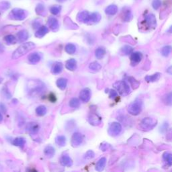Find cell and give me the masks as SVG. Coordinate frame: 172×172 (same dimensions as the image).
I'll return each mask as SVG.
<instances>
[{
  "label": "cell",
  "instance_id": "f907efd6",
  "mask_svg": "<svg viewBox=\"0 0 172 172\" xmlns=\"http://www.w3.org/2000/svg\"><path fill=\"white\" fill-rule=\"evenodd\" d=\"M49 100H50L51 102H56V100L55 96L54 95L53 93H51L50 95H49Z\"/></svg>",
  "mask_w": 172,
  "mask_h": 172
},
{
  "label": "cell",
  "instance_id": "e0dca14e",
  "mask_svg": "<svg viewBox=\"0 0 172 172\" xmlns=\"http://www.w3.org/2000/svg\"><path fill=\"white\" fill-rule=\"evenodd\" d=\"M28 61L31 64H36L41 60V55L39 53H32L28 56Z\"/></svg>",
  "mask_w": 172,
  "mask_h": 172
},
{
  "label": "cell",
  "instance_id": "30bf717a",
  "mask_svg": "<svg viewBox=\"0 0 172 172\" xmlns=\"http://www.w3.org/2000/svg\"><path fill=\"white\" fill-rule=\"evenodd\" d=\"M145 22L149 28L155 29L157 26V20L156 17L153 14H149L145 16Z\"/></svg>",
  "mask_w": 172,
  "mask_h": 172
},
{
  "label": "cell",
  "instance_id": "277c9868",
  "mask_svg": "<svg viewBox=\"0 0 172 172\" xmlns=\"http://www.w3.org/2000/svg\"><path fill=\"white\" fill-rule=\"evenodd\" d=\"M157 124V121L154 118L146 117L141 121L140 126L143 131H149L153 129L156 126Z\"/></svg>",
  "mask_w": 172,
  "mask_h": 172
},
{
  "label": "cell",
  "instance_id": "bcb514c9",
  "mask_svg": "<svg viewBox=\"0 0 172 172\" xmlns=\"http://www.w3.org/2000/svg\"><path fill=\"white\" fill-rule=\"evenodd\" d=\"M10 6V4L9 2H0V9H3V10H6V9H8Z\"/></svg>",
  "mask_w": 172,
  "mask_h": 172
},
{
  "label": "cell",
  "instance_id": "1f68e13d",
  "mask_svg": "<svg viewBox=\"0 0 172 172\" xmlns=\"http://www.w3.org/2000/svg\"><path fill=\"white\" fill-rule=\"evenodd\" d=\"M106 54V50L103 47H98V49H96L95 51V55L96 57L98 59H102L104 56Z\"/></svg>",
  "mask_w": 172,
  "mask_h": 172
},
{
  "label": "cell",
  "instance_id": "83f0119b",
  "mask_svg": "<svg viewBox=\"0 0 172 172\" xmlns=\"http://www.w3.org/2000/svg\"><path fill=\"white\" fill-rule=\"evenodd\" d=\"M56 86H57L60 89H61V90H64V89H65L66 88H67V79L63 78V77H61V78L56 80Z\"/></svg>",
  "mask_w": 172,
  "mask_h": 172
},
{
  "label": "cell",
  "instance_id": "d6986e66",
  "mask_svg": "<svg viewBox=\"0 0 172 172\" xmlns=\"http://www.w3.org/2000/svg\"><path fill=\"white\" fill-rule=\"evenodd\" d=\"M29 38V33L26 30H22L19 31L17 34L18 41L20 42H23L27 41Z\"/></svg>",
  "mask_w": 172,
  "mask_h": 172
},
{
  "label": "cell",
  "instance_id": "52a82bcc",
  "mask_svg": "<svg viewBox=\"0 0 172 172\" xmlns=\"http://www.w3.org/2000/svg\"><path fill=\"white\" fill-rule=\"evenodd\" d=\"M122 130V127L119 122H114L110 124V125L108 127V133L110 136H117L119 135Z\"/></svg>",
  "mask_w": 172,
  "mask_h": 172
},
{
  "label": "cell",
  "instance_id": "9f6ffc18",
  "mask_svg": "<svg viewBox=\"0 0 172 172\" xmlns=\"http://www.w3.org/2000/svg\"><path fill=\"white\" fill-rule=\"evenodd\" d=\"M3 119H4L3 116H2V114H1V113H0V123H1V122L3 121Z\"/></svg>",
  "mask_w": 172,
  "mask_h": 172
},
{
  "label": "cell",
  "instance_id": "9c48e42d",
  "mask_svg": "<svg viewBox=\"0 0 172 172\" xmlns=\"http://www.w3.org/2000/svg\"><path fill=\"white\" fill-rule=\"evenodd\" d=\"M88 121L90 124L93 126L100 125L102 122V118H101L97 113L95 112H91L89 113L88 116Z\"/></svg>",
  "mask_w": 172,
  "mask_h": 172
},
{
  "label": "cell",
  "instance_id": "816d5d0a",
  "mask_svg": "<svg viewBox=\"0 0 172 172\" xmlns=\"http://www.w3.org/2000/svg\"><path fill=\"white\" fill-rule=\"evenodd\" d=\"M168 123H164L162 126H161V131H162V133H163L164 131H166V129L168 128Z\"/></svg>",
  "mask_w": 172,
  "mask_h": 172
},
{
  "label": "cell",
  "instance_id": "4316f807",
  "mask_svg": "<svg viewBox=\"0 0 172 172\" xmlns=\"http://www.w3.org/2000/svg\"><path fill=\"white\" fill-rule=\"evenodd\" d=\"M161 74L160 73L157 72L155 73L153 75H147V76L145 77V80L146 81L148 82V83H150V82H155L161 78Z\"/></svg>",
  "mask_w": 172,
  "mask_h": 172
},
{
  "label": "cell",
  "instance_id": "cb8c5ba5",
  "mask_svg": "<svg viewBox=\"0 0 172 172\" xmlns=\"http://www.w3.org/2000/svg\"><path fill=\"white\" fill-rule=\"evenodd\" d=\"M118 10V7L114 4H112L108 6L105 9V13L108 16H114L115 14H117Z\"/></svg>",
  "mask_w": 172,
  "mask_h": 172
},
{
  "label": "cell",
  "instance_id": "4dcf8cb0",
  "mask_svg": "<svg viewBox=\"0 0 172 172\" xmlns=\"http://www.w3.org/2000/svg\"><path fill=\"white\" fill-rule=\"evenodd\" d=\"M47 108L44 105H41L36 108V114L39 116H43L46 114Z\"/></svg>",
  "mask_w": 172,
  "mask_h": 172
},
{
  "label": "cell",
  "instance_id": "484cf974",
  "mask_svg": "<svg viewBox=\"0 0 172 172\" xmlns=\"http://www.w3.org/2000/svg\"><path fill=\"white\" fill-rule=\"evenodd\" d=\"M122 11H123V13H122V15H123V16H122V20L124 22H130L133 18V14H132L131 9H124Z\"/></svg>",
  "mask_w": 172,
  "mask_h": 172
},
{
  "label": "cell",
  "instance_id": "11a10c76",
  "mask_svg": "<svg viewBox=\"0 0 172 172\" xmlns=\"http://www.w3.org/2000/svg\"><path fill=\"white\" fill-rule=\"evenodd\" d=\"M4 49L3 46H2L1 44H0V53H1L2 52H4Z\"/></svg>",
  "mask_w": 172,
  "mask_h": 172
},
{
  "label": "cell",
  "instance_id": "ab89813d",
  "mask_svg": "<svg viewBox=\"0 0 172 172\" xmlns=\"http://www.w3.org/2000/svg\"><path fill=\"white\" fill-rule=\"evenodd\" d=\"M128 80L129 83L131 84L132 88H133L134 89H135L138 88V86H139V85H140L139 81H138L137 80L135 79V78H134V77H129Z\"/></svg>",
  "mask_w": 172,
  "mask_h": 172
},
{
  "label": "cell",
  "instance_id": "5bb4252c",
  "mask_svg": "<svg viewBox=\"0 0 172 172\" xmlns=\"http://www.w3.org/2000/svg\"><path fill=\"white\" fill-rule=\"evenodd\" d=\"M89 13L88 11H82L79 12L77 16V20L79 22L88 24Z\"/></svg>",
  "mask_w": 172,
  "mask_h": 172
},
{
  "label": "cell",
  "instance_id": "74e56055",
  "mask_svg": "<svg viewBox=\"0 0 172 172\" xmlns=\"http://www.w3.org/2000/svg\"><path fill=\"white\" fill-rule=\"evenodd\" d=\"M171 51V46L170 45H167L163 46L161 49V55L165 57H167L169 55Z\"/></svg>",
  "mask_w": 172,
  "mask_h": 172
},
{
  "label": "cell",
  "instance_id": "6da1fadb",
  "mask_svg": "<svg viewBox=\"0 0 172 172\" xmlns=\"http://www.w3.org/2000/svg\"><path fill=\"white\" fill-rule=\"evenodd\" d=\"M35 44L32 42H28L22 44L12 54L13 59H17L21 57V56L26 55L28 52L35 48Z\"/></svg>",
  "mask_w": 172,
  "mask_h": 172
},
{
  "label": "cell",
  "instance_id": "8992f818",
  "mask_svg": "<svg viewBox=\"0 0 172 172\" xmlns=\"http://www.w3.org/2000/svg\"><path fill=\"white\" fill-rule=\"evenodd\" d=\"M27 11L24 10V9L20 8H15L11 11L10 14H9V18L11 20L22 21L27 17Z\"/></svg>",
  "mask_w": 172,
  "mask_h": 172
},
{
  "label": "cell",
  "instance_id": "7a4b0ae2",
  "mask_svg": "<svg viewBox=\"0 0 172 172\" xmlns=\"http://www.w3.org/2000/svg\"><path fill=\"white\" fill-rule=\"evenodd\" d=\"M27 86L30 93L32 94V95L41 93L42 91H44V89H45L44 84L39 80H30L28 82Z\"/></svg>",
  "mask_w": 172,
  "mask_h": 172
},
{
  "label": "cell",
  "instance_id": "6f0895ef",
  "mask_svg": "<svg viewBox=\"0 0 172 172\" xmlns=\"http://www.w3.org/2000/svg\"><path fill=\"white\" fill-rule=\"evenodd\" d=\"M67 1V0H56V1L59 2V3H63V2H65Z\"/></svg>",
  "mask_w": 172,
  "mask_h": 172
},
{
  "label": "cell",
  "instance_id": "4fadbf2b",
  "mask_svg": "<svg viewBox=\"0 0 172 172\" xmlns=\"http://www.w3.org/2000/svg\"><path fill=\"white\" fill-rule=\"evenodd\" d=\"M143 59V55L141 52H135L131 56V63L132 66H136Z\"/></svg>",
  "mask_w": 172,
  "mask_h": 172
},
{
  "label": "cell",
  "instance_id": "f546056e",
  "mask_svg": "<svg viewBox=\"0 0 172 172\" xmlns=\"http://www.w3.org/2000/svg\"><path fill=\"white\" fill-rule=\"evenodd\" d=\"M66 137L64 135H58L55 138V143L59 147H64L66 145Z\"/></svg>",
  "mask_w": 172,
  "mask_h": 172
},
{
  "label": "cell",
  "instance_id": "ac0fdd59",
  "mask_svg": "<svg viewBox=\"0 0 172 172\" xmlns=\"http://www.w3.org/2000/svg\"><path fill=\"white\" fill-rule=\"evenodd\" d=\"M106 162L107 159L106 157H103L102 158H100L96 165V170L98 172H102L105 168Z\"/></svg>",
  "mask_w": 172,
  "mask_h": 172
},
{
  "label": "cell",
  "instance_id": "d590c367",
  "mask_svg": "<svg viewBox=\"0 0 172 172\" xmlns=\"http://www.w3.org/2000/svg\"><path fill=\"white\" fill-rule=\"evenodd\" d=\"M69 106L72 108H77L80 106V100L78 98H73L69 102Z\"/></svg>",
  "mask_w": 172,
  "mask_h": 172
},
{
  "label": "cell",
  "instance_id": "ffe728a7",
  "mask_svg": "<svg viewBox=\"0 0 172 172\" xmlns=\"http://www.w3.org/2000/svg\"><path fill=\"white\" fill-rule=\"evenodd\" d=\"M49 32V28L45 26H42L40 28H38L37 31L35 32V36L36 38H41L44 37L45 35Z\"/></svg>",
  "mask_w": 172,
  "mask_h": 172
},
{
  "label": "cell",
  "instance_id": "680465c9",
  "mask_svg": "<svg viewBox=\"0 0 172 172\" xmlns=\"http://www.w3.org/2000/svg\"><path fill=\"white\" fill-rule=\"evenodd\" d=\"M2 81H3V79H2V78H0V84H1Z\"/></svg>",
  "mask_w": 172,
  "mask_h": 172
},
{
  "label": "cell",
  "instance_id": "7bdbcfd3",
  "mask_svg": "<svg viewBox=\"0 0 172 172\" xmlns=\"http://www.w3.org/2000/svg\"><path fill=\"white\" fill-rule=\"evenodd\" d=\"M163 102L166 103V105L168 106H171V102H172V95L171 93H169L168 94H166V96H164L163 98Z\"/></svg>",
  "mask_w": 172,
  "mask_h": 172
},
{
  "label": "cell",
  "instance_id": "f5cc1de1",
  "mask_svg": "<svg viewBox=\"0 0 172 172\" xmlns=\"http://www.w3.org/2000/svg\"><path fill=\"white\" fill-rule=\"evenodd\" d=\"M26 172H38V171L34 168H28L26 169Z\"/></svg>",
  "mask_w": 172,
  "mask_h": 172
},
{
  "label": "cell",
  "instance_id": "5b68a950",
  "mask_svg": "<svg viewBox=\"0 0 172 172\" xmlns=\"http://www.w3.org/2000/svg\"><path fill=\"white\" fill-rule=\"evenodd\" d=\"M113 87L116 89L119 94L122 96H126L131 92L129 85L124 81H118L113 84Z\"/></svg>",
  "mask_w": 172,
  "mask_h": 172
},
{
  "label": "cell",
  "instance_id": "8d00e7d4",
  "mask_svg": "<svg viewBox=\"0 0 172 172\" xmlns=\"http://www.w3.org/2000/svg\"><path fill=\"white\" fill-rule=\"evenodd\" d=\"M89 69L93 71H99L101 69H102V66L97 62H93L91 63L89 65Z\"/></svg>",
  "mask_w": 172,
  "mask_h": 172
},
{
  "label": "cell",
  "instance_id": "7402d4cb",
  "mask_svg": "<svg viewBox=\"0 0 172 172\" xmlns=\"http://www.w3.org/2000/svg\"><path fill=\"white\" fill-rule=\"evenodd\" d=\"M101 18V15L98 12H93L89 14V22L88 24H95L98 23L100 21Z\"/></svg>",
  "mask_w": 172,
  "mask_h": 172
},
{
  "label": "cell",
  "instance_id": "d4e9b609",
  "mask_svg": "<svg viewBox=\"0 0 172 172\" xmlns=\"http://www.w3.org/2000/svg\"><path fill=\"white\" fill-rule=\"evenodd\" d=\"M65 67L67 69L71 71H74L77 68V61H75L74 59H69L67 62H66Z\"/></svg>",
  "mask_w": 172,
  "mask_h": 172
},
{
  "label": "cell",
  "instance_id": "ee69618b",
  "mask_svg": "<svg viewBox=\"0 0 172 172\" xmlns=\"http://www.w3.org/2000/svg\"><path fill=\"white\" fill-rule=\"evenodd\" d=\"M94 156H95V153H94V152L93 151L89 150L88 151H87L86 153V154L84 155V159L86 160H89L93 158Z\"/></svg>",
  "mask_w": 172,
  "mask_h": 172
},
{
  "label": "cell",
  "instance_id": "c3c4849f",
  "mask_svg": "<svg viewBox=\"0 0 172 172\" xmlns=\"http://www.w3.org/2000/svg\"><path fill=\"white\" fill-rule=\"evenodd\" d=\"M109 96L111 99H114L118 96V92L115 90V89H110V93H109Z\"/></svg>",
  "mask_w": 172,
  "mask_h": 172
},
{
  "label": "cell",
  "instance_id": "f1b7e54d",
  "mask_svg": "<svg viewBox=\"0 0 172 172\" xmlns=\"http://www.w3.org/2000/svg\"><path fill=\"white\" fill-rule=\"evenodd\" d=\"M12 144L20 148H23L26 144V139L22 137H17L13 141Z\"/></svg>",
  "mask_w": 172,
  "mask_h": 172
},
{
  "label": "cell",
  "instance_id": "d6a6232c",
  "mask_svg": "<svg viewBox=\"0 0 172 172\" xmlns=\"http://www.w3.org/2000/svg\"><path fill=\"white\" fill-rule=\"evenodd\" d=\"M36 12L37 14L40 16H44L46 15V9L45 7L43 4H39L36 7Z\"/></svg>",
  "mask_w": 172,
  "mask_h": 172
},
{
  "label": "cell",
  "instance_id": "3957f363",
  "mask_svg": "<svg viewBox=\"0 0 172 172\" xmlns=\"http://www.w3.org/2000/svg\"><path fill=\"white\" fill-rule=\"evenodd\" d=\"M143 109V102L140 100H136L131 103L127 108L128 112L133 116H137L140 114Z\"/></svg>",
  "mask_w": 172,
  "mask_h": 172
},
{
  "label": "cell",
  "instance_id": "ba28073f",
  "mask_svg": "<svg viewBox=\"0 0 172 172\" xmlns=\"http://www.w3.org/2000/svg\"><path fill=\"white\" fill-rule=\"evenodd\" d=\"M83 141L84 136L82 135V134L76 132V133H74L71 136V145L74 147H77L82 144Z\"/></svg>",
  "mask_w": 172,
  "mask_h": 172
},
{
  "label": "cell",
  "instance_id": "f6af8a7d",
  "mask_svg": "<svg viewBox=\"0 0 172 172\" xmlns=\"http://www.w3.org/2000/svg\"><path fill=\"white\" fill-rule=\"evenodd\" d=\"M161 0H153L152 6L155 9H158L161 6Z\"/></svg>",
  "mask_w": 172,
  "mask_h": 172
},
{
  "label": "cell",
  "instance_id": "7dc6e473",
  "mask_svg": "<svg viewBox=\"0 0 172 172\" xmlns=\"http://www.w3.org/2000/svg\"><path fill=\"white\" fill-rule=\"evenodd\" d=\"M2 91H3V93L4 95L5 96V97H6V98H10L11 97V95L10 92H9L8 89L6 88V87H4V88H3V89H2Z\"/></svg>",
  "mask_w": 172,
  "mask_h": 172
},
{
  "label": "cell",
  "instance_id": "681fc988",
  "mask_svg": "<svg viewBox=\"0 0 172 172\" xmlns=\"http://www.w3.org/2000/svg\"><path fill=\"white\" fill-rule=\"evenodd\" d=\"M0 111L3 113H6L7 111V108L4 103H0Z\"/></svg>",
  "mask_w": 172,
  "mask_h": 172
},
{
  "label": "cell",
  "instance_id": "603a6c76",
  "mask_svg": "<svg viewBox=\"0 0 172 172\" xmlns=\"http://www.w3.org/2000/svg\"><path fill=\"white\" fill-rule=\"evenodd\" d=\"M44 153L48 158H52L55 154V148L51 145H47L44 149Z\"/></svg>",
  "mask_w": 172,
  "mask_h": 172
},
{
  "label": "cell",
  "instance_id": "2e32d148",
  "mask_svg": "<svg viewBox=\"0 0 172 172\" xmlns=\"http://www.w3.org/2000/svg\"><path fill=\"white\" fill-rule=\"evenodd\" d=\"M26 129L30 134L35 135V134L38 133V132L39 131L40 126L39 124L36 123V122H30V123L28 124Z\"/></svg>",
  "mask_w": 172,
  "mask_h": 172
},
{
  "label": "cell",
  "instance_id": "db71d44e",
  "mask_svg": "<svg viewBox=\"0 0 172 172\" xmlns=\"http://www.w3.org/2000/svg\"><path fill=\"white\" fill-rule=\"evenodd\" d=\"M167 72L169 73V74H170V75L171 74V73H172V72H171V66H170V67H168V69H167Z\"/></svg>",
  "mask_w": 172,
  "mask_h": 172
},
{
  "label": "cell",
  "instance_id": "836d02e7",
  "mask_svg": "<svg viewBox=\"0 0 172 172\" xmlns=\"http://www.w3.org/2000/svg\"><path fill=\"white\" fill-rule=\"evenodd\" d=\"M65 51L66 53L69 54V55H73L76 51V46L75 44L72 43H69L65 46Z\"/></svg>",
  "mask_w": 172,
  "mask_h": 172
},
{
  "label": "cell",
  "instance_id": "b9f144b4",
  "mask_svg": "<svg viewBox=\"0 0 172 172\" xmlns=\"http://www.w3.org/2000/svg\"><path fill=\"white\" fill-rule=\"evenodd\" d=\"M61 6H58V5L51 7L50 9L51 13L53 14V15H55V16L58 15V14L61 12Z\"/></svg>",
  "mask_w": 172,
  "mask_h": 172
},
{
  "label": "cell",
  "instance_id": "8fae6325",
  "mask_svg": "<svg viewBox=\"0 0 172 172\" xmlns=\"http://www.w3.org/2000/svg\"><path fill=\"white\" fill-rule=\"evenodd\" d=\"M91 97V90L89 88H84L80 91L79 98L83 102H88Z\"/></svg>",
  "mask_w": 172,
  "mask_h": 172
},
{
  "label": "cell",
  "instance_id": "7c38bea8",
  "mask_svg": "<svg viewBox=\"0 0 172 172\" xmlns=\"http://www.w3.org/2000/svg\"><path fill=\"white\" fill-rule=\"evenodd\" d=\"M47 24H48L49 28L54 32L58 31V30L59 29V23L58 20L53 17V16L49 18L48 21H47Z\"/></svg>",
  "mask_w": 172,
  "mask_h": 172
},
{
  "label": "cell",
  "instance_id": "44dd1931",
  "mask_svg": "<svg viewBox=\"0 0 172 172\" xmlns=\"http://www.w3.org/2000/svg\"><path fill=\"white\" fill-rule=\"evenodd\" d=\"M63 69V65L60 62H56L53 65L51 69V73L54 75H58L62 72Z\"/></svg>",
  "mask_w": 172,
  "mask_h": 172
},
{
  "label": "cell",
  "instance_id": "e575fe53",
  "mask_svg": "<svg viewBox=\"0 0 172 172\" xmlns=\"http://www.w3.org/2000/svg\"><path fill=\"white\" fill-rule=\"evenodd\" d=\"M4 41L6 42L7 44H14L16 43V42H17V39H16V38L14 36V35L9 34V35H6V36L4 37Z\"/></svg>",
  "mask_w": 172,
  "mask_h": 172
},
{
  "label": "cell",
  "instance_id": "60d3db41",
  "mask_svg": "<svg viewBox=\"0 0 172 172\" xmlns=\"http://www.w3.org/2000/svg\"><path fill=\"white\" fill-rule=\"evenodd\" d=\"M163 159L167 163H168L169 166H171L172 164V156L171 154L169 152H166L163 154Z\"/></svg>",
  "mask_w": 172,
  "mask_h": 172
},
{
  "label": "cell",
  "instance_id": "f35d334b",
  "mask_svg": "<svg viewBox=\"0 0 172 172\" xmlns=\"http://www.w3.org/2000/svg\"><path fill=\"white\" fill-rule=\"evenodd\" d=\"M133 51V47H131L129 45H125L123 47H122L121 49V53L124 55H128L129 54H131Z\"/></svg>",
  "mask_w": 172,
  "mask_h": 172
},
{
  "label": "cell",
  "instance_id": "9a60e30c",
  "mask_svg": "<svg viewBox=\"0 0 172 172\" xmlns=\"http://www.w3.org/2000/svg\"><path fill=\"white\" fill-rule=\"evenodd\" d=\"M60 163L64 167H71L73 166V160L68 155H63L60 158Z\"/></svg>",
  "mask_w": 172,
  "mask_h": 172
}]
</instances>
